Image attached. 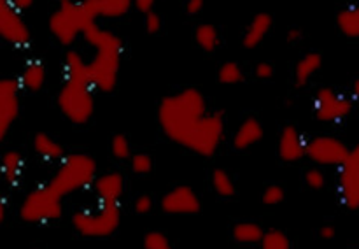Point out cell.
Returning <instances> with one entry per match:
<instances>
[{"label":"cell","mask_w":359,"mask_h":249,"mask_svg":"<svg viewBox=\"0 0 359 249\" xmlns=\"http://www.w3.org/2000/svg\"><path fill=\"white\" fill-rule=\"evenodd\" d=\"M102 11V18L118 20L135 7V0H98Z\"/></svg>","instance_id":"cell-27"},{"label":"cell","mask_w":359,"mask_h":249,"mask_svg":"<svg viewBox=\"0 0 359 249\" xmlns=\"http://www.w3.org/2000/svg\"><path fill=\"white\" fill-rule=\"evenodd\" d=\"M93 189L100 203H119L125 191V177L119 172H105L95 179Z\"/></svg>","instance_id":"cell-16"},{"label":"cell","mask_w":359,"mask_h":249,"mask_svg":"<svg viewBox=\"0 0 359 249\" xmlns=\"http://www.w3.org/2000/svg\"><path fill=\"white\" fill-rule=\"evenodd\" d=\"M111 151L112 156L116 160H130L133 156L132 146H130V140L125 133H116L111 140Z\"/></svg>","instance_id":"cell-31"},{"label":"cell","mask_w":359,"mask_h":249,"mask_svg":"<svg viewBox=\"0 0 359 249\" xmlns=\"http://www.w3.org/2000/svg\"><path fill=\"white\" fill-rule=\"evenodd\" d=\"M93 91L95 88L91 84L65 81L56 97L62 114L76 125H84L90 121L95 112Z\"/></svg>","instance_id":"cell-7"},{"label":"cell","mask_w":359,"mask_h":249,"mask_svg":"<svg viewBox=\"0 0 359 249\" xmlns=\"http://www.w3.org/2000/svg\"><path fill=\"white\" fill-rule=\"evenodd\" d=\"M231 234H233V238L238 244H259L263 235H265V230L258 223L245 221V223L235 224Z\"/></svg>","instance_id":"cell-26"},{"label":"cell","mask_w":359,"mask_h":249,"mask_svg":"<svg viewBox=\"0 0 359 249\" xmlns=\"http://www.w3.org/2000/svg\"><path fill=\"white\" fill-rule=\"evenodd\" d=\"M144 249H172V245L163 231L153 230L144 235Z\"/></svg>","instance_id":"cell-33"},{"label":"cell","mask_w":359,"mask_h":249,"mask_svg":"<svg viewBox=\"0 0 359 249\" xmlns=\"http://www.w3.org/2000/svg\"><path fill=\"white\" fill-rule=\"evenodd\" d=\"M255 74L258 79L269 81V79H272L273 74H276V69H273V65L270 62H259V63H256Z\"/></svg>","instance_id":"cell-37"},{"label":"cell","mask_w":359,"mask_h":249,"mask_svg":"<svg viewBox=\"0 0 359 249\" xmlns=\"http://www.w3.org/2000/svg\"><path fill=\"white\" fill-rule=\"evenodd\" d=\"M203 7H205V0H188L186 2V13L189 16H196V14L202 13Z\"/></svg>","instance_id":"cell-39"},{"label":"cell","mask_w":359,"mask_h":249,"mask_svg":"<svg viewBox=\"0 0 359 249\" xmlns=\"http://www.w3.org/2000/svg\"><path fill=\"white\" fill-rule=\"evenodd\" d=\"M34 151L46 161H62L67 156L62 144L46 132H37L34 135Z\"/></svg>","instance_id":"cell-22"},{"label":"cell","mask_w":359,"mask_h":249,"mask_svg":"<svg viewBox=\"0 0 359 249\" xmlns=\"http://www.w3.org/2000/svg\"><path fill=\"white\" fill-rule=\"evenodd\" d=\"M160 206L163 213L174 214V216H189V214L200 213L202 209V202H200L196 191L191 186L186 184H179L168 189L161 198Z\"/></svg>","instance_id":"cell-14"},{"label":"cell","mask_w":359,"mask_h":249,"mask_svg":"<svg viewBox=\"0 0 359 249\" xmlns=\"http://www.w3.org/2000/svg\"><path fill=\"white\" fill-rule=\"evenodd\" d=\"M212 188L221 196H233L235 191H237L233 177L226 170H223V168H216L212 172Z\"/></svg>","instance_id":"cell-29"},{"label":"cell","mask_w":359,"mask_h":249,"mask_svg":"<svg viewBox=\"0 0 359 249\" xmlns=\"http://www.w3.org/2000/svg\"><path fill=\"white\" fill-rule=\"evenodd\" d=\"M46 65L41 62V60L34 58L28 60L23 65L20 74V84L23 90L27 91H41L46 84Z\"/></svg>","instance_id":"cell-19"},{"label":"cell","mask_w":359,"mask_h":249,"mask_svg":"<svg viewBox=\"0 0 359 249\" xmlns=\"http://www.w3.org/2000/svg\"><path fill=\"white\" fill-rule=\"evenodd\" d=\"M60 2H67V0H60Z\"/></svg>","instance_id":"cell-46"},{"label":"cell","mask_w":359,"mask_h":249,"mask_svg":"<svg viewBox=\"0 0 359 249\" xmlns=\"http://www.w3.org/2000/svg\"><path fill=\"white\" fill-rule=\"evenodd\" d=\"M158 0H135V9H139L140 13L147 14L151 11H154V6H156Z\"/></svg>","instance_id":"cell-40"},{"label":"cell","mask_w":359,"mask_h":249,"mask_svg":"<svg viewBox=\"0 0 359 249\" xmlns=\"http://www.w3.org/2000/svg\"><path fill=\"white\" fill-rule=\"evenodd\" d=\"M21 172H23V156L20 151L13 149L4 153L2 156V174L9 184H16L20 179Z\"/></svg>","instance_id":"cell-25"},{"label":"cell","mask_w":359,"mask_h":249,"mask_svg":"<svg viewBox=\"0 0 359 249\" xmlns=\"http://www.w3.org/2000/svg\"><path fill=\"white\" fill-rule=\"evenodd\" d=\"M161 27H163V23H161L160 14L154 13V11H151V13L146 14V18H144V28H146L147 34L149 35L158 34V32L161 30Z\"/></svg>","instance_id":"cell-36"},{"label":"cell","mask_w":359,"mask_h":249,"mask_svg":"<svg viewBox=\"0 0 359 249\" xmlns=\"http://www.w3.org/2000/svg\"><path fill=\"white\" fill-rule=\"evenodd\" d=\"M0 35L14 48H27L30 44V28L11 0H0Z\"/></svg>","instance_id":"cell-10"},{"label":"cell","mask_w":359,"mask_h":249,"mask_svg":"<svg viewBox=\"0 0 359 249\" xmlns=\"http://www.w3.org/2000/svg\"><path fill=\"white\" fill-rule=\"evenodd\" d=\"M88 44L93 48V56L88 60L91 86L102 93H109L116 88L121 69L123 39L118 34L93 25L84 34Z\"/></svg>","instance_id":"cell-2"},{"label":"cell","mask_w":359,"mask_h":249,"mask_svg":"<svg viewBox=\"0 0 359 249\" xmlns=\"http://www.w3.org/2000/svg\"><path fill=\"white\" fill-rule=\"evenodd\" d=\"M63 196L49 184L32 189L20 203V217L27 223H51L62 217Z\"/></svg>","instance_id":"cell-6"},{"label":"cell","mask_w":359,"mask_h":249,"mask_svg":"<svg viewBox=\"0 0 359 249\" xmlns=\"http://www.w3.org/2000/svg\"><path fill=\"white\" fill-rule=\"evenodd\" d=\"M21 84L20 79L4 77L0 81V139H6L11 126L18 119L21 111Z\"/></svg>","instance_id":"cell-12"},{"label":"cell","mask_w":359,"mask_h":249,"mask_svg":"<svg viewBox=\"0 0 359 249\" xmlns=\"http://www.w3.org/2000/svg\"><path fill=\"white\" fill-rule=\"evenodd\" d=\"M11 2H13V6L16 7V9L20 11V13H23V11L30 9V7L34 6L35 0H11Z\"/></svg>","instance_id":"cell-42"},{"label":"cell","mask_w":359,"mask_h":249,"mask_svg":"<svg viewBox=\"0 0 359 249\" xmlns=\"http://www.w3.org/2000/svg\"><path fill=\"white\" fill-rule=\"evenodd\" d=\"M319 235H321L325 241H332V238L337 237V230L335 227H332V224H325V227L319 230Z\"/></svg>","instance_id":"cell-41"},{"label":"cell","mask_w":359,"mask_h":249,"mask_svg":"<svg viewBox=\"0 0 359 249\" xmlns=\"http://www.w3.org/2000/svg\"><path fill=\"white\" fill-rule=\"evenodd\" d=\"M305 182H307L309 188H312V189L325 188V184H326L325 172L319 170V168H311V170L305 172Z\"/></svg>","instance_id":"cell-35"},{"label":"cell","mask_w":359,"mask_h":249,"mask_svg":"<svg viewBox=\"0 0 359 249\" xmlns=\"http://www.w3.org/2000/svg\"><path fill=\"white\" fill-rule=\"evenodd\" d=\"M63 70H65V81L91 84L88 60H84V56L81 53L74 51V49L67 51L65 58H63Z\"/></svg>","instance_id":"cell-20"},{"label":"cell","mask_w":359,"mask_h":249,"mask_svg":"<svg viewBox=\"0 0 359 249\" xmlns=\"http://www.w3.org/2000/svg\"><path fill=\"white\" fill-rule=\"evenodd\" d=\"M98 18H102L98 0H67L60 2L58 9L49 16L48 27L60 44L72 46L79 35H84L88 28L97 25Z\"/></svg>","instance_id":"cell-3"},{"label":"cell","mask_w":359,"mask_h":249,"mask_svg":"<svg viewBox=\"0 0 359 249\" xmlns=\"http://www.w3.org/2000/svg\"><path fill=\"white\" fill-rule=\"evenodd\" d=\"M133 209L137 214H147L153 209V198L149 195H140L133 203Z\"/></svg>","instance_id":"cell-38"},{"label":"cell","mask_w":359,"mask_h":249,"mask_svg":"<svg viewBox=\"0 0 359 249\" xmlns=\"http://www.w3.org/2000/svg\"><path fill=\"white\" fill-rule=\"evenodd\" d=\"M97 179V161L84 153H70L60 161V167L48 182L62 196L93 184Z\"/></svg>","instance_id":"cell-4"},{"label":"cell","mask_w":359,"mask_h":249,"mask_svg":"<svg viewBox=\"0 0 359 249\" xmlns=\"http://www.w3.org/2000/svg\"><path fill=\"white\" fill-rule=\"evenodd\" d=\"M259 245L262 249H291V241L283 230L272 228V230L265 231Z\"/></svg>","instance_id":"cell-30"},{"label":"cell","mask_w":359,"mask_h":249,"mask_svg":"<svg viewBox=\"0 0 359 249\" xmlns=\"http://www.w3.org/2000/svg\"><path fill=\"white\" fill-rule=\"evenodd\" d=\"M195 41L202 51H205V53L216 51L221 44L219 30H217V28L210 23L198 25L195 30Z\"/></svg>","instance_id":"cell-24"},{"label":"cell","mask_w":359,"mask_h":249,"mask_svg":"<svg viewBox=\"0 0 359 249\" xmlns=\"http://www.w3.org/2000/svg\"><path fill=\"white\" fill-rule=\"evenodd\" d=\"M337 27L346 37L359 39V4L346 7L337 14Z\"/></svg>","instance_id":"cell-23"},{"label":"cell","mask_w":359,"mask_h":249,"mask_svg":"<svg viewBox=\"0 0 359 249\" xmlns=\"http://www.w3.org/2000/svg\"><path fill=\"white\" fill-rule=\"evenodd\" d=\"M273 27V18L269 13H258L249 25L245 27L244 35H242V46L245 49H255L265 41L266 35L270 34Z\"/></svg>","instance_id":"cell-17"},{"label":"cell","mask_w":359,"mask_h":249,"mask_svg":"<svg viewBox=\"0 0 359 249\" xmlns=\"http://www.w3.org/2000/svg\"><path fill=\"white\" fill-rule=\"evenodd\" d=\"M121 223L119 203H98L95 209H83L72 214V227L84 237H109Z\"/></svg>","instance_id":"cell-5"},{"label":"cell","mask_w":359,"mask_h":249,"mask_svg":"<svg viewBox=\"0 0 359 249\" xmlns=\"http://www.w3.org/2000/svg\"><path fill=\"white\" fill-rule=\"evenodd\" d=\"M6 214H7V206L2 202L0 203V221H2V223L6 221Z\"/></svg>","instance_id":"cell-45"},{"label":"cell","mask_w":359,"mask_h":249,"mask_svg":"<svg viewBox=\"0 0 359 249\" xmlns=\"http://www.w3.org/2000/svg\"><path fill=\"white\" fill-rule=\"evenodd\" d=\"M351 95H353V98H359V77L353 81V86H351Z\"/></svg>","instance_id":"cell-44"},{"label":"cell","mask_w":359,"mask_h":249,"mask_svg":"<svg viewBox=\"0 0 359 249\" xmlns=\"http://www.w3.org/2000/svg\"><path fill=\"white\" fill-rule=\"evenodd\" d=\"M284 196H286V193H284L283 186L270 184L266 186L265 191H263L262 200L265 206H279V203L284 200Z\"/></svg>","instance_id":"cell-34"},{"label":"cell","mask_w":359,"mask_h":249,"mask_svg":"<svg viewBox=\"0 0 359 249\" xmlns=\"http://www.w3.org/2000/svg\"><path fill=\"white\" fill-rule=\"evenodd\" d=\"M323 67V56L319 53L311 51L307 55L302 56L298 60V63L294 65V84L298 88L307 86L309 81L319 72V69Z\"/></svg>","instance_id":"cell-21"},{"label":"cell","mask_w":359,"mask_h":249,"mask_svg":"<svg viewBox=\"0 0 359 249\" xmlns=\"http://www.w3.org/2000/svg\"><path fill=\"white\" fill-rule=\"evenodd\" d=\"M302 35L304 34H302L300 28H290V30H287V35H286V41L293 44V42L302 41Z\"/></svg>","instance_id":"cell-43"},{"label":"cell","mask_w":359,"mask_h":249,"mask_svg":"<svg viewBox=\"0 0 359 249\" xmlns=\"http://www.w3.org/2000/svg\"><path fill=\"white\" fill-rule=\"evenodd\" d=\"M217 81L221 84H238L244 81V70H242L241 63L237 62H224L217 70Z\"/></svg>","instance_id":"cell-28"},{"label":"cell","mask_w":359,"mask_h":249,"mask_svg":"<svg viewBox=\"0 0 359 249\" xmlns=\"http://www.w3.org/2000/svg\"><path fill=\"white\" fill-rule=\"evenodd\" d=\"M224 137V118L219 111L209 112L202 119L193 135L189 137L186 149L200 154V156H212L219 149Z\"/></svg>","instance_id":"cell-8"},{"label":"cell","mask_w":359,"mask_h":249,"mask_svg":"<svg viewBox=\"0 0 359 249\" xmlns=\"http://www.w3.org/2000/svg\"><path fill=\"white\" fill-rule=\"evenodd\" d=\"M130 167L135 174L146 175L154 168V161L147 153H135L130 158Z\"/></svg>","instance_id":"cell-32"},{"label":"cell","mask_w":359,"mask_h":249,"mask_svg":"<svg viewBox=\"0 0 359 249\" xmlns=\"http://www.w3.org/2000/svg\"><path fill=\"white\" fill-rule=\"evenodd\" d=\"M351 154L346 142L332 135H318L309 140L307 156L321 167H342Z\"/></svg>","instance_id":"cell-9"},{"label":"cell","mask_w":359,"mask_h":249,"mask_svg":"<svg viewBox=\"0 0 359 249\" xmlns=\"http://www.w3.org/2000/svg\"><path fill=\"white\" fill-rule=\"evenodd\" d=\"M209 114L205 97L196 88H184L174 95L161 98L158 105V121L172 142L186 147L189 137Z\"/></svg>","instance_id":"cell-1"},{"label":"cell","mask_w":359,"mask_h":249,"mask_svg":"<svg viewBox=\"0 0 359 249\" xmlns=\"http://www.w3.org/2000/svg\"><path fill=\"white\" fill-rule=\"evenodd\" d=\"M263 135H265V130H263L262 121L252 118V116L251 118H245L237 128V132H235L233 147L241 151L249 149L255 144H258L263 139Z\"/></svg>","instance_id":"cell-18"},{"label":"cell","mask_w":359,"mask_h":249,"mask_svg":"<svg viewBox=\"0 0 359 249\" xmlns=\"http://www.w3.org/2000/svg\"><path fill=\"white\" fill-rule=\"evenodd\" d=\"M353 111V100L333 88H319L314 100V112L319 121H340Z\"/></svg>","instance_id":"cell-11"},{"label":"cell","mask_w":359,"mask_h":249,"mask_svg":"<svg viewBox=\"0 0 359 249\" xmlns=\"http://www.w3.org/2000/svg\"><path fill=\"white\" fill-rule=\"evenodd\" d=\"M307 147L309 140L297 126H284L279 135V144H277V153H279L280 160L287 161V163L300 161L302 158L307 156Z\"/></svg>","instance_id":"cell-15"},{"label":"cell","mask_w":359,"mask_h":249,"mask_svg":"<svg viewBox=\"0 0 359 249\" xmlns=\"http://www.w3.org/2000/svg\"><path fill=\"white\" fill-rule=\"evenodd\" d=\"M349 249H358V248H349Z\"/></svg>","instance_id":"cell-47"},{"label":"cell","mask_w":359,"mask_h":249,"mask_svg":"<svg viewBox=\"0 0 359 249\" xmlns=\"http://www.w3.org/2000/svg\"><path fill=\"white\" fill-rule=\"evenodd\" d=\"M339 195L344 206L359 209V142L351 149L349 158L340 167Z\"/></svg>","instance_id":"cell-13"}]
</instances>
